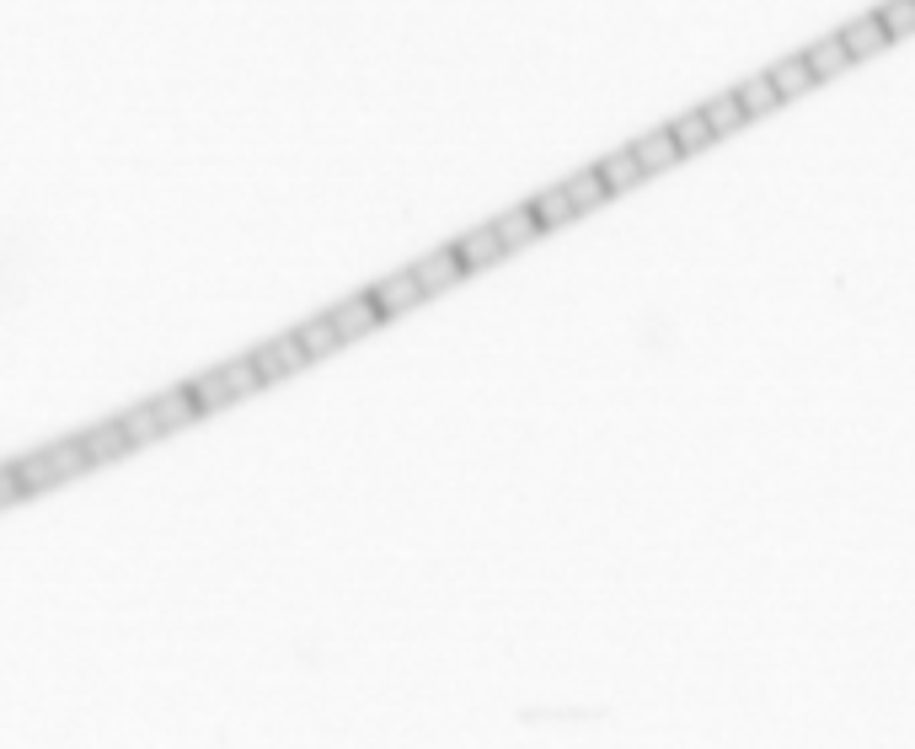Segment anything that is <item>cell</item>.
<instances>
[{
	"label": "cell",
	"instance_id": "cell-5",
	"mask_svg": "<svg viewBox=\"0 0 915 749\" xmlns=\"http://www.w3.org/2000/svg\"><path fill=\"white\" fill-rule=\"evenodd\" d=\"M413 273H417V284H423V294H439L466 279V262H460L456 247H439V251H428L423 262H413Z\"/></svg>",
	"mask_w": 915,
	"mask_h": 749
},
{
	"label": "cell",
	"instance_id": "cell-19",
	"mask_svg": "<svg viewBox=\"0 0 915 749\" xmlns=\"http://www.w3.org/2000/svg\"><path fill=\"white\" fill-rule=\"evenodd\" d=\"M739 91V102H745L749 119H760V113H771L777 102H782V91L771 86V76H745V86H734Z\"/></svg>",
	"mask_w": 915,
	"mask_h": 749
},
{
	"label": "cell",
	"instance_id": "cell-7",
	"mask_svg": "<svg viewBox=\"0 0 915 749\" xmlns=\"http://www.w3.org/2000/svg\"><path fill=\"white\" fill-rule=\"evenodd\" d=\"M632 156L643 161V171H648V177H654V171H669L674 161H685V156H680V145H674V134H669V124L665 128H648V134L632 145Z\"/></svg>",
	"mask_w": 915,
	"mask_h": 749
},
{
	"label": "cell",
	"instance_id": "cell-2",
	"mask_svg": "<svg viewBox=\"0 0 915 749\" xmlns=\"http://www.w3.org/2000/svg\"><path fill=\"white\" fill-rule=\"evenodd\" d=\"M188 391H193V402H199V413H220V407H231V402H242L252 391H263L268 380L257 370V359H231V365H220V370L209 374H193V380H182Z\"/></svg>",
	"mask_w": 915,
	"mask_h": 749
},
{
	"label": "cell",
	"instance_id": "cell-6",
	"mask_svg": "<svg viewBox=\"0 0 915 749\" xmlns=\"http://www.w3.org/2000/svg\"><path fill=\"white\" fill-rule=\"evenodd\" d=\"M375 305L386 311V316H397V311H413V305H423L428 294H423V284H417V273L408 268V273H391V279H380L375 284Z\"/></svg>",
	"mask_w": 915,
	"mask_h": 749
},
{
	"label": "cell",
	"instance_id": "cell-4",
	"mask_svg": "<svg viewBox=\"0 0 915 749\" xmlns=\"http://www.w3.org/2000/svg\"><path fill=\"white\" fill-rule=\"evenodd\" d=\"M252 359H257V370H263V380H268V385H274V380H284V374H294L300 365H311V359H305V348H300V337H294V333L274 337V343H263V348H257Z\"/></svg>",
	"mask_w": 915,
	"mask_h": 749
},
{
	"label": "cell",
	"instance_id": "cell-20",
	"mask_svg": "<svg viewBox=\"0 0 915 749\" xmlns=\"http://www.w3.org/2000/svg\"><path fill=\"white\" fill-rule=\"evenodd\" d=\"M878 16H883L889 38H905V33H915V0H883V5H878Z\"/></svg>",
	"mask_w": 915,
	"mask_h": 749
},
{
	"label": "cell",
	"instance_id": "cell-13",
	"mask_svg": "<svg viewBox=\"0 0 915 749\" xmlns=\"http://www.w3.org/2000/svg\"><path fill=\"white\" fill-rule=\"evenodd\" d=\"M493 225H499V236H503V247H509V251H514V247H531L536 236H546V231H542V220L531 214V204L503 209V214L493 220Z\"/></svg>",
	"mask_w": 915,
	"mask_h": 749
},
{
	"label": "cell",
	"instance_id": "cell-1",
	"mask_svg": "<svg viewBox=\"0 0 915 749\" xmlns=\"http://www.w3.org/2000/svg\"><path fill=\"white\" fill-rule=\"evenodd\" d=\"M199 413V402H193V391L188 385H171L167 396H156V402H140V407H129L119 417V428H124V445L129 450H140V445H150V439H161V434H177V428H188Z\"/></svg>",
	"mask_w": 915,
	"mask_h": 749
},
{
	"label": "cell",
	"instance_id": "cell-9",
	"mask_svg": "<svg viewBox=\"0 0 915 749\" xmlns=\"http://www.w3.org/2000/svg\"><path fill=\"white\" fill-rule=\"evenodd\" d=\"M803 59H808V70H814V81H819V86L835 81L846 65H857V59H851V48L840 43V33H830V38H819V43H808V54H803Z\"/></svg>",
	"mask_w": 915,
	"mask_h": 749
},
{
	"label": "cell",
	"instance_id": "cell-16",
	"mask_svg": "<svg viewBox=\"0 0 915 749\" xmlns=\"http://www.w3.org/2000/svg\"><path fill=\"white\" fill-rule=\"evenodd\" d=\"M294 337H300L305 359H322V354H337V348H343V333L333 327V316H316V322L294 327Z\"/></svg>",
	"mask_w": 915,
	"mask_h": 749
},
{
	"label": "cell",
	"instance_id": "cell-11",
	"mask_svg": "<svg viewBox=\"0 0 915 749\" xmlns=\"http://www.w3.org/2000/svg\"><path fill=\"white\" fill-rule=\"evenodd\" d=\"M669 134H674L680 156H696V150H707V145H717V134H712V124H707V113H702V108H691V113L669 119Z\"/></svg>",
	"mask_w": 915,
	"mask_h": 749
},
{
	"label": "cell",
	"instance_id": "cell-14",
	"mask_svg": "<svg viewBox=\"0 0 915 749\" xmlns=\"http://www.w3.org/2000/svg\"><path fill=\"white\" fill-rule=\"evenodd\" d=\"M766 76H771V86L782 91V102H788V97H803V91H814V86H819L803 54H792V59H782V65H771Z\"/></svg>",
	"mask_w": 915,
	"mask_h": 749
},
{
	"label": "cell",
	"instance_id": "cell-18",
	"mask_svg": "<svg viewBox=\"0 0 915 749\" xmlns=\"http://www.w3.org/2000/svg\"><path fill=\"white\" fill-rule=\"evenodd\" d=\"M562 188H568V199H573V209H579V214H589V209H594V204H605V199H611V188H605V177H600V171H594V167L573 171V182H562Z\"/></svg>",
	"mask_w": 915,
	"mask_h": 749
},
{
	"label": "cell",
	"instance_id": "cell-17",
	"mask_svg": "<svg viewBox=\"0 0 915 749\" xmlns=\"http://www.w3.org/2000/svg\"><path fill=\"white\" fill-rule=\"evenodd\" d=\"M531 214L542 220V231H557V225L579 220V209H573V199H568V188H546L542 199H531Z\"/></svg>",
	"mask_w": 915,
	"mask_h": 749
},
{
	"label": "cell",
	"instance_id": "cell-10",
	"mask_svg": "<svg viewBox=\"0 0 915 749\" xmlns=\"http://www.w3.org/2000/svg\"><path fill=\"white\" fill-rule=\"evenodd\" d=\"M456 251H460V262H466V273H471V268H488V262H499V257H509V247H503V236H499V225H482V231L460 236Z\"/></svg>",
	"mask_w": 915,
	"mask_h": 749
},
{
	"label": "cell",
	"instance_id": "cell-12",
	"mask_svg": "<svg viewBox=\"0 0 915 749\" xmlns=\"http://www.w3.org/2000/svg\"><path fill=\"white\" fill-rule=\"evenodd\" d=\"M594 171L605 177V188H611V193H632L637 182H648V171H643V161H637L632 150H611V156H605Z\"/></svg>",
	"mask_w": 915,
	"mask_h": 749
},
{
	"label": "cell",
	"instance_id": "cell-3",
	"mask_svg": "<svg viewBox=\"0 0 915 749\" xmlns=\"http://www.w3.org/2000/svg\"><path fill=\"white\" fill-rule=\"evenodd\" d=\"M333 316V327L343 333V343H359L365 333H375L380 322H386V311L375 305V294L365 290V294H354V300H343L337 311H327Z\"/></svg>",
	"mask_w": 915,
	"mask_h": 749
},
{
	"label": "cell",
	"instance_id": "cell-15",
	"mask_svg": "<svg viewBox=\"0 0 915 749\" xmlns=\"http://www.w3.org/2000/svg\"><path fill=\"white\" fill-rule=\"evenodd\" d=\"M702 113H707V124H712V134H717V139H728V134H739V128L749 124V113H745V102H739V91H728V97L707 102Z\"/></svg>",
	"mask_w": 915,
	"mask_h": 749
},
{
	"label": "cell",
	"instance_id": "cell-8",
	"mask_svg": "<svg viewBox=\"0 0 915 749\" xmlns=\"http://www.w3.org/2000/svg\"><path fill=\"white\" fill-rule=\"evenodd\" d=\"M840 43L851 48V59H868V54H878V48H889V27H883V16L878 11H868V16H857L851 27H840Z\"/></svg>",
	"mask_w": 915,
	"mask_h": 749
}]
</instances>
